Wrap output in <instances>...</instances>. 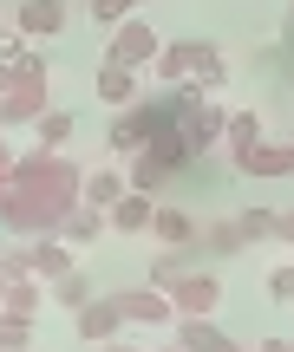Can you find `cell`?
<instances>
[{
  "label": "cell",
  "mask_w": 294,
  "mask_h": 352,
  "mask_svg": "<svg viewBox=\"0 0 294 352\" xmlns=\"http://www.w3.org/2000/svg\"><path fill=\"white\" fill-rule=\"evenodd\" d=\"M78 196H85V170L65 151H33L13 164V189L0 196V228L20 241L59 235V222L78 209Z\"/></svg>",
  "instance_id": "cell-1"
},
{
  "label": "cell",
  "mask_w": 294,
  "mask_h": 352,
  "mask_svg": "<svg viewBox=\"0 0 294 352\" xmlns=\"http://www.w3.org/2000/svg\"><path fill=\"white\" fill-rule=\"evenodd\" d=\"M151 72H157V85H196V91H209V98L229 85V59H222L209 39H164Z\"/></svg>",
  "instance_id": "cell-2"
},
{
  "label": "cell",
  "mask_w": 294,
  "mask_h": 352,
  "mask_svg": "<svg viewBox=\"0 0 294 352\" xmlns=\"http://www.w3.org/2000/svg\"><path fill=\"white\" fill-rule=\"evenodd\" d=\"M39 111H52V91H46V52H33V59L20 65V78H13V91L0 98V124H39Z\"/></svg>",
  "instance_id": "cell-3"
},
{
  "label": "cell",
  "mask_w": 294,
  "mask_h": 352,
  "mask_svg": "<svg viewBox=\"0 0 294 352\" xmlns=\"http://www.w3.org/2000/svg\"><path fill=\"white\" fill-rule=\"evenodd\" d=\"M157 52H164V33H157L144 13H131V20L112 26V46H105V59H112V65H131V72H144V65H157Z\"/></svg>",
  "instance_id": "cell-4"
},
{
  "label": "cell",
  "mask_w": 294,
  "mask_h": 352,
  "mask_svg": "<svg viewBox=\"0 0 294 352\" xmlns=\"http://www.w3.org/2000/svg\"><path fill=\"white\" fill-rule=\"evenodd\" d=\"M72 333L85 346H112V340H125V307H118V294H105V300H85L72 314Z\"/></svg>",
  "instance_id": "cell-5"
},
{
  "label": "cell",
  "mask_w": 294,
  "mask_h": 352,
  "mask_svg": "<svg viewBox=\"0 0 294 352\" xmlns=\"http://www.w3.org/2000/svg\"><path fill=\"white\" fill-rule=\"evenodd\" d=\"M118 307H125V327H170V320H177V300H170L164 287H151V280H144V287H125Z\"/></svg>",
  "instance_id": "cell-6"
},
{
  "label": "cell",
  "mask_w": 294,
  "mask_h": 352,
  "mask_svg": "<svg viewBox=\"0 0 294 352\" xmlns=\"http://www.w3.org/2000/svg\"><path fill=\"white\" fill-rule=\"evenodd\" d=\"M170 300H177V320H216V307H222V280L209 274V267H196V274L183 280L177 294H170Z\"/></svg>",
  "instance_id": "cell-7"
},
{
  "label": "cell",
  "mask_w": 294,
  "mask_h": 352,
  "mask_svg": "<svg viewBox=\"0 0 294 352\" xmlns=\"http://www.w3.org/2000/svg\"><path fill=\"white\" fill-rule=\"evenodd\" d=\"M26 261H33V280H59L78 267V248L65 235H39V241H26Z\"/></svg>",
  "instance_id": "cell-8"
},
{
  "label": "cell",
  "mask_w": 294,
  "mask_h": 352,
  "mask_svg": "<svg viewBox=\"0 0 294 352\" xmlns=\"http://www.w3.org/2000/svg\"><path fill=\"white\" fill-rule=\"evenodd\" d=\"M112 235H151L157 228V202L144 196V189H125V202H112Z\"/></svg>",
  "instance_id": "cell-9"
},
{
  "label": "cell",
  "mask_w": 294,
  "mask_h": 352,
  "mask_svg": "<svg viewBox=\"0 0 294 352\" xmlns=\"http://www.w3.org/2000/svg\"><path fill=\"white\" fill-rule=\"evenodd\" d=\"M242 176H255V183H275V176H294V144H269L262 138L255 151L242 157V164H235Z\"/></svg>",
  "instance_id": "cell-10"
},
{
  "label": "cell",
  "mask_w": 294,
  "mask_h": 352,
  "mask_svg": "<svg viewBox=\"0 0 294 352\" xmlns=\"http://www.w3.org/2000/svg\"><path fill=\"white\" fill-rule=\"evenodd\" d=\"M92 91H98V104H118V111H125V104H138V98H144V85H138V72H131V65H112V59L98 65V78H92Z\"/></svg>",
  "instance_id": "cell-11"
},
{
  "label": "cell",
  "mask_w": 294,
  "mask_h": 352,
  "mask_svg": "<svg viewBox=\"0 0 294 352\" xmlns=\"http://www.w3.org/2000/svg\"><path fill=\"white\" fill-rule=\"evenodd\" d=\"M13 26H20L26 39H52V33H65V0H20Z\"/></svg>",
  "instance_id": "cell-12"
},
{
  "label": "cell",
  "mask_w": 294,
  "mask_h": 352,
  "mask_svg": "<svg viewBox=\"0 0 294 352\" xmlns=\"http://www.w3.org/2000/svg\"><path fill=\"white\" fill-rule=\"evenodd\" d=\"M177 346L183 352H249V346H235L216 320H177Z\"/></svg>",
  "instance_id": "cell-13"
},
{
  "label": "cell",
  "mask_w": 294,
  "mask_h": 352,
  "mask_svg": "<svg viewBox=\"0 0 294 352\" xmlns=\"http://www.w3.org/2000/svg\"><path fill=\"white\" fill-rule=\"evenodd\" d=\"M255 144H262V118L249 111V104H242V111H229V124H222V151H229V164H242Z\"/></svg>",
  "instance_id": "cell-14"
},
{
  "label": "cell",
  "mask_w": 294,
  "mask_h": 352,
  "mask_svg": "<svg viewBox=\"0 0 294 352\" xmlns=\"http://www.w3.org/2000/svg\"><path fill=\"white\" fill-rule=\"evenodd\" d=\"M105 228H112V215H105V209H92V202H78V209L59 222V235L72 241V248H92V241H98Z\"/></svg>",
  "instance_id": "cell-15"
},
{
  "label": "cell",
  "mask_w": 294,
  "mask_h": 352,
  "mask_svg": "<svg viewBox=\"0 0 294 352\" xmlns=\"http://www.w3.org/2000/svg\"><path fill=\"white\" fill-rule=\"evenodd\" d=\"M125 189H131L125 170H85V196H78V202H92V209H112V202H125Z\"/></svg>",
  "instance_id": "cell-16"
},
{
  "label": "cell",
  "mask_w": 294,
  "mask_h": 352,
  "mask_svg": "<svg viewBox=\"0 0 294 352\" xmlns=\"http://www.w3.org/2000/svg\"><path fill=\"white\" fill-rule=\"evenodd\" d=\"M190 274H196V267H190V248H164L151 261V287H164V294H177Z\"/></svg>",
  "instance_id": "cell-17"
},
{
  "label": "cell",
  "mask_w": 294,
  "mask_h": 352,
  "mask_svg": "<svg viewBox=\"0 0 294 352\" xmlns=\"http://www.w3.org/2000/svg\"><path fill=\"white\" fill-rule=\"evenodd\" d=\"M72 131H78V118H72V111H59V104H52V111H39V124H33V138H39V151H65V144H72Z\"/></svg>",
  "instance_id": "cell-18"
},
{
  "label": "cell",
  "mask_w": 294,
  "mask_h": 352,
  "mask_svg": "<svg viewBox=\"0 0 294 352\" xmlns=\"http://www.w3.org/2000/svg\"><path fill=\"white\" fill-rule=\"evenodd\" d=\"M164 248H196V215H183V209H157V228H151Z\"/></svg>",
  "instance_id": "cell-19"
},
{
  "label": "cell",
  "mask_w": 294,
  "mask_h": 352,
  "mask_svg": "<svg viewBox=\"0 0 294 352\" xmlns=\"http://www.w3.org/2000/svg\"><path fill=\"white\" fill-rule=\"evenodd\" d=\"M39 307H46V287H39V280H13V287L0 294V314H13V320H33Z\"/></svg>",
  "instance_id": "cell-20"
},
{
  "label": "cell",
  "mask_w": 294,
  "mask_h": 352,
  "mask_svg": "<svg viewBox=\"0 0 294 352\" xmlns=\"http://www.w3.org/2000/svg\"><path fill=\"white\" fill-rule=\"evenodd\" d=\"M52 300H59L65 314H78V307H85V300H98V294H92V280L72 267V274H59V280H52Z\"/></svg>",
  "instance_id": "cell-21"
},
{
  "label": "cell",
  "mask_w": 294,
  "mask_h": 352,
  "mask_svg": "<svg viewBox=\"0 0 294 352\" xmlns=\"http://www.w3.org/2000/svg\"><path fill=\"white\" fill-rule=\"evenodd\" d=\"M235 248H249L242 228H235V215H229V222H216V228L203 235V254H216V261H222V254H235Z\"/></svg>",
  "instance_id": "cell-22"
},
{
  "label": "cell",
  "mask_w": 294,
  "mask_h": 352,
  "mask_svg": "<svg viewBox=\"0 0 294 352\" xmlns=\"http://www.w3.org/2000/svg\"><path fill=\"white\" fill-rule=\"evenodd\" d=\"M0 352H33V320L0 314Z\"/></svg>",
  "instance_id": "cell-23"
},
{
  "label": "cell",
  "mask_w": 294,
  "mask_h": 352,
  "mask_svg": "<svg viewBox=\"0 0 294 352\" xmlns=\"http://www.w3.org/2000/svg\"><path fill=\"white\" fill-rule=\"evenodd\" d=\"M235 228H242V241H269L275 235V209H235Z\"/></svg>",
  "instance_id": "cell-24"
},
{
  "label": "cell",
  "mask_w": 294,
  "mask_h": 352,
  "mask_svg": "<svg viewBox=\"0 0 294 352\" xmlns=\"http://www.w3.org/2000/svg\"><path fill=\"white\" fill-rule=\"evenodd\" d=\"M164 164H151V157H131V189H144V196H157V189H164Z\"/></svg>",
  "instance_id": "cell-25"
},
{
  "label": "cell",
  "mask_w": 294,
  "mask_h": 352,
  "mask_svg": "<svg viewBox=\"0 0 294 352\" xmlns=\"http://www.w3.org/2000/svg\"><path fill=\"white\" fill-rule=\"evenodd\" d=\"M138 7H144V0H92V20H98V26H118V20H131Z\"/></svg>",
  "instance_id": "cell-26"
},
{
  "label": "cell",
  "mask_w": 294,
  "mask_h": 352,
  "mask_svg": "<svg viewBox=\"0 0 294 352\" xmlns=\"http://www.w3.org/2000/svg\"><path fill=\"white\" fill-rule=\"evenodd\" d=\"M0 59H13V65H26V59H33V46H26V33H20V26H7V33H0Z\"/></svg>",
  "instance_id": "cell-27"
},
{
  "label": "cell",
  "mask_w": 294,
  "mask_h": 352,
  "mask_svg": "<svg viewBox=\"0 0 294 352\" xmlns=\"http://www.w3.org/2000/svg\"><path fill=\"white\" fill-rule=\"evenodd\" d=\"M269 300H294V261L269 267Z\"/></svg>",
  "instance_id": "cell-28"
},
{
  "label": "cell",
  "mask_w": 294,
  "mask_h": 352,
  "mask_svg": "<svg viewBox=\"0 0 294 352\" xmlns=\"http://www.w3.org/2000/svg\"><path fill=\"white\" fill-rule=\"evenodd\" d=\"M275 241H288V248H294V209H275Z\"/></svg>",
  "instance_id": "cell-29"
},
{
  "label": "cell",
  "mask_w": 294,
  "mask_h": 352,
  "mask_svg": "<svg viewBox=\"0 0 294 352\" xmlns=\"http://www.w3.org/2000/svg\"><path fill=\"white\" fill-rule=\"evenodd\" d=\"M13 164H20V157H13L7 144H0V196H7V189H13Z\"/></svg>",
  "instance_id": "cell-30"
},
{
  "label": "cell",
  "mask_w": 294,
  "mask_h": 352,
  "mask_svg": "<svg viewBox=\"0 0 294 352\" xmlns=\"http://www.w3.org/2000/svg\"><path fill=\"white\" fill-rule=\"evenodd\" d=\"M13 78H20V65H13V59H0V98L13 91Z\"/></svg>",
  "instance_id": "cell-31"
},
{
  "label": "cell",
  "mask_w": 294,
  "mask_h": 352,
  "mask_svg": "<svg viewBox=\"0 0 294 352\" xmlns=\"http://www.w3.org/2000/svg\"><path fill=\"white\" fill-rule=\"evenodd\" d=\"M255 352H294V340H262Z\"/></svg>",
  "instance_id": "cell-32"
},
{
  "label": "cell",
  "mask_w": 294,
  "mask_h": 352,
  "mask_svg": "<svg viewBox=\"0 0 294 352\" xmlns=\"http://www.w3.org/2000/svg\"><path fill=\"white\" fill-rule=\"evenodd\" d=\"M98 352H144V346H131V340H112V346H98Z\"/></svg>",
  "instance_id": "cell-33"
},
{
  "label": "cell",
  "mask_w": 294,
  "mask_h": 352,
  "mask_svg": "<svg viewBox=\"0 0 294 352\" xmlns=\"http://www.w3.org/2000/svg\"><path fill=\"white\" fill-rule=\"evenodd\" d=\"M7 287H13V280H7V267H0V294H7Z\"/></svg>",
  "instance_id": "cell-34"
},
{
  "label": "cell",
  "mask_w": 294,
  "mask_h": 352,
  "mask_svg": "<svg viewBox=\"0 0 294 352\" xmlns=\"http://www.w3.org/2000/svg\"><path fill=\"white\" fill-rule=\"evenodd\" d=\"M288 26H294V0H288Z\"/></svg>",
  "instance_id": "cell-35"
},
{
  "label": "cell",
  "mask_w": 294,
  "mask_h": 352,
  "mask_svg": "<svg viewBox=\"0 0 294 352\" xmlns=\"http://www.w3.org/2000/svg\"><path fill=\"white\" fill-rule=\"evenodd\" d=\"M157 352H183V346H157Z\"/></svg>",
  "instance_id": "cell-36"
},
{
  "label": "cell",
  "mask_w": 294,
  "mask_h": 352,
  "mask_svg": "<svg viewBox=\"0 0 294 352\" xmlns=\"http://www.w3.org/2000/svg\"><path fill=\"white\" fill-rule=\"evenodd\" d=\"M0 131H7V124H0ZM0 144H7V138H0Z\"/></svg>",
  "instance_id": "cell-37"
},
{
  "label": "cell",
  "mask_w": 294,
  "mask_h": 352,
  "mask_svg": "<svg viewBox=\"0 0 294 352\" xmlns=\"http://www.w3.org/2000/svg\"><path fill=\"white\" fill-rule=\"evenodd\" d=\"M0 33H7V26H0Z\"/></svg>",
  "instance_id": "cell-38"
}]
</instances>
